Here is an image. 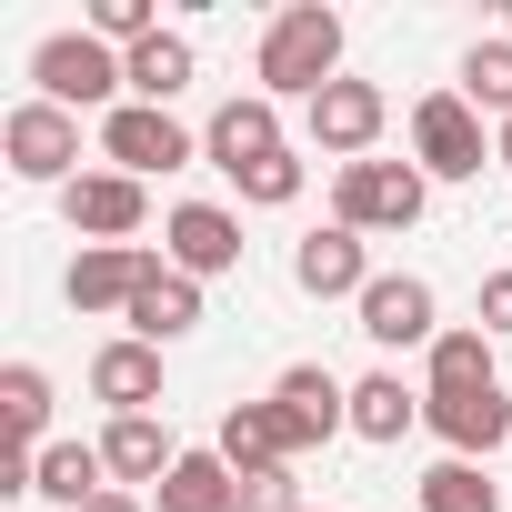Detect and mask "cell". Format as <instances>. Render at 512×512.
I'll return each mask as SVG.
<instances>
[{
	"instance_id": "1",
	"label": "cell",
	"mask_w": 512,
	"mask_h": 512,
	"mask_svg": "<svg viewBox=\"0 0 512 512\" xmlns=\"http://www.w3.org/2000/svg\"><path fill=\"white\" fill-rule=\"evenodd\" d=\"M251 81H262L272 101H322L342 81V11H322V0H302V11H282L262 31V61H251Z\"/></svg>"
},
{
	"instance_id": "2",
	"label": "cell",
	"mask_w": 512,
	"mask_h": 512,
	"mask_svg": "<svg viewBox=\"0 0 512 512\" xmlns=\"http://www.w3.org/2000/svg\"><path fill=\"white\" fill-rule=\"evenodd\" d=\"M31 101H61V111H121L131 101V71H121V51L111 41H91V31H51L41 51H31Z\"/></svg>"
},
{
	"instance_id": "3",
	"label": "cell",
	"mask_w": 512,
	"mask_h": 512,
	"mask_svg": "<svg viewBox=\"0 0 512 512\" xmlns=\"http://www.w3.org/2000/svg\"><path fill=\"white\" fill-rule=\"evenodd\" d=\"M482 161H492L482 111H472L462 91H422V101H412V171H422V181H482Z\"/></svg>"
},
{
	"instance_id": "4",
	"label": "cell",
	"mask_w": 512,
	"mask_h": 512,
	"mask_svg": "<svg viewBox=\"0 0 512 512\" xmlns=\"http://www.w3.org/2000/svg\"><path fill=\"white\" fill-rule=\"evenodd\" d=\"M422 201H432V181L412 161H352V171H332V221L362 231V241L372 231H412Z\"/></svg>"
},
{
	"instance_id": "5",
	"label": "cell",
	"mask_w": 512,
	"mask_h": 512,
	"mask_svg": "<svg viewBox=\"0 0 512 512\" xmlns=\"http://www.w3.org/2000/svg\"><path fill=\"white\" fill-rule=\"evenodd\" d=\"M0 161H11L21 181H81V111H61V101H21L11 121H0Z\"/></svg>"
},
{
	"instance_id": "6",
	"label": "cell",
	"mask_w": 512,
	"mask_h": 512,
	"mask_svg": "<svg viewBox=\"0 0 512 512\" xmlns=\"http://www.w3.org/2000/svg\"><path fill=\"white\" fill-rule=\"evenodd\" d=\"M382 121H392V101L372 91V81H332L322 101H302V141L322 151V161H372V141H382Z\"/></svg>"
},
{
	"instance_id": "7",
	"label": "cell",
	"mask_w": 512,
	"mask_h": 512,
	"mask_svg": "<svg viewBox=\"0 0 512 512\" xmlns=\"http://www.w3.org/2000/svg\"><path fill=\"white\" fill-rule=\"evenodd\" d=\"M101 161H111V171H131V181H151V171H181V161H201V141H191L171 111H151V101H121V111L101 121Z\"/></svg>"
},
{
	"instance_id": "8",
	"label": "cell",
	"mask_w": 512,
	"mask_h": 512,
	"mask_svg": "<svg viewBox=\"0 0 512 512\" xmlns=\"http://www.w3.org/2000/svg\"><path fill=\"white\" fill-rule=\"evenodd\" d=\"M352 312H362V332H372L382 352H432V342H442V302H432L422 272H372V292H362Z\"/></svg>"
},
{
	"instance_id": "9",
	"label": "cell",
	"mask_w": 512,
	"mask_h": 512,
	"mask_svg": "<svg viewBox=\"0 0 512 512\" xmlns=\"http://www.w3.org/2000/svg\"><path fill=\"white\" fill-rule=\"evenodd\" d=\"M272 151H292V141H282V101H272V91H231V101L201 121V161H211V171H231V181H241L251 161H272Z\"/></svg>"
},
{
	"instance_id": "10",
	"label": "cell",
	"mask_w": 512,
	"mask_h": 512,
	"mask_svg": "<svg viewBox=\"0 0 512 512\" xmlns=\"http://www.w3.org/2000/svg\"><path fill=\"white\" fill-rule=\"evenodd\" d=\"M151 272H161V262H151L141 241H81V262L61 272V292H71V312H81V322H101V312H131Z\"/></svg>"
},
{
	"instance_id": "11",
	"label": "cell",
	"mask_w": 512,
	"mask_h": 512,
	"mask_svg": "<svg viewBox=\"0 0 512 512\" xmlns=\"http://www.w3.org/2000/svg\"><path fill=\"white\" fill-rule=\"evenodd\" d=\"M272 412H282V442H292V452H312V442L352 432V382H342V372H322V362H292V372L272 382Z\"/></svg>"
},
{
	"instance_id": "12",
	"label": "cell",
	"mask_w": 512,
	"mask_h": 512,
	"mask_svg": "<svg viewBox=\"0 0 512 512\" xmlns=\"http://www.w3.org/2000/svg\"><path fill=\"white\" fill-rule=\"evenodd\" d=\"M161 241H171V272H191V282L241 272V221H231L221 201H181V211L161 221Z\"/></svg>"
},
{
	"instance_id": "13",
	"label": "cell",
	"mask_w": 512,
	"mask_h": 512,
	"mask_svg": "<svg viewBox=\"0 0 512 512\" xmlns=\"http://www.w3.org/2000/svg\"><path fill=\"white\" fill-rule=\"evenodd\" d=\"M292 282H302L312 302H362V292H372V262H362V231H342V221L302 231V241H292Z\"/></svg>"
},
{
	"instance_id": "14",
	"label": "cell",
	"mask_w": 512,
	"mask_h": 512,
	"mask_svg": "<svg viewBox=\"0 0 512 512\" xmlns=\"http://www.w3.org/2000/svg\"><path fill=\"white\" fill-rule=\"evenodd\" d=\"M61 211H71L81 241H131V231L151 221V191H141L131 171H81V181L61 191Z\"/></svg>"
},
{
	"instance_id": "15",
	"label": "cell",
	"mask_w": 512,
	"mask_h": 512,
	"mask_svg": "<svg viewBox=\"0 0 512 512\" xmlns=\"http://www.w3.org/2000/svg\"><path fill=\"white\" fill-rule=\"evenodd\" d=\"M422 422L452 442V462H482L492 442H512V402H502V382H492V392H422Z\"/></svg>"
},
{
	"instance_id": "16",
	"label": "cell",
	"mask_w": 512,
	"mask_h": 512,
	"mask_svg": "<svg viewBox=\"0 0 512 512\" xmlns=\"http://www.w3.org/2000/svg\"><path fill=\"white\" fill-rule=\"evenodd\" d=\"M91 402H111V422H121V412H151V402H161V352L131 342V332L101 342V352H91Z\"/></svg>"
},
{
	"instance_id": "17",
	"label": "cell",
	"mask_w": 512,
	"mask_h": 512,
	"mask_svg": "<svg viewBox=\"0 0 512 512\" xmlns=\"http://www.w3.org/2000/svg\"><path fill=\"white\" fill-rule=\"evenodd\" d=\"M101 462H111V482H121V492H131V482H151V492H161V472L181 462V442H171V422H161V412H121V422L101 432Z\"/></svg>"
},
{
	"instance_id": "18",
	"label": "cell",
	"mask_w": 512,
	"mask_h": 512,
	"mask_svg": "<svg viewBox=\"0 0 512 512\" xmlns=\"http://www.w3.org/2000/svg\"><path fill=\"white\" fill-rule=\"evenodd\" d=\"M121 322H131V342H151V352H161V342H181V332H201V282L161 262V272L141 282V302H131Z\"/></svg>"
},
{
	"instance_id": "19",
	"label": "cell",
	"mask_w": 512,
	"mask_h": 512,
	"mask_svg": "<svg viewBox=\"0 0 512 512\" xmlns=\"http://www.w3.org/2000/svg\"><path fill=\"white\" fill-rule=\"evenodd\" d=\"M151 512H241V472H231L221 452H181V462L161 472Z\"/></svg>"
},
{
	"instance_id": "20",
	"label": "cell",
	"mask_w": 512,
	"mask_h": 512,
	"mask_svg": "<svg viewBox=\"0 0 512 512\" xmlns=\"http://www.w3.org/2000/svg\"><path fill=\"white\" fill-rule=\"evenodd\" d=\"M211 452H221L241 482H251V472H282V462H292V442H282V412H272V402H231Z\"/></svg>"
},
{
	"instance_id": "21",
	"label": "cell",
	"mask_w": 512,
	"mask_h": 512,
	"mask_svg": "<svg viewBox=\"0 0 512 512\" xmlns=\"http://www.w3.org/2000/svg\"><path fill=\"white\" fill-rule=\"evenodd\" d=\"M31 492H41V502H61V512H91V502L111 492L101 442H51V452H41V472H31Z\"/></svg>"
},
{
	"instance_id": "22",
	"label": "cell",
	"mask_w": 512,
	"mask_h": 512,
	"mask_svg": "<svg viewBox=\"0 0 512 512\" xmlns=\"http://www.w3.org/2000/svg\"><path fill=\"white\" fill-rule=\"evenodd\" d=\"M0 422H11V462H41L51 442V372L41 362H11V372H0Z\"/></svg>"
},
{
	"instance_id": "23",
	"label": "cell",
	"mask_w": 512,
	"mask_h": 512,
	"mask_svg": "<svg viewBox=\"0 0 512 512\" xmlns=\"http://www.w3.org/2000/svg\"><path fill=\"white\" fill-rule=\"evenodd\" d=\"M121 71H131V101L171 111V101L191 91V71H201V61H191V41H181V31H151L141 51H121Z\"/></svg>"
},
{
	"instance_id": "24",
	"label": "cell",
	"mask_w": 512,
	"mask_h": 512,
	"mask_svg": "<svg viewBox=\"0 0 512 512\" xmlns=\"http://www.w3.org/2000/svg\"><path fill=\"white\" fill-rule=\"evenodd\" d=\"M422 392H492V332H482V322L442 332V342L422 352Z\"/></svg>"
},
{
	"instance_id": "25",
	"label": "cell",
	"mask_w": 512,
	"mask_h": 512,
	"mask_svg": "<svg viewBox=\"0 0 512 512\" xmlns=\"http://www.w3.org/2000/svg\"><path fill=\"white\" fill-rule=\"evenodd\" d=\"M412 422H422V392H412L402 372H362V382H352V432H362V442H402Z\"/></svg>"
},
{
	"instance_id": "26",
	"label": "cell",
	"mask_w": 512,
	"mask_h": 512,
	"mask_svg": "<svg viewBox=\"0 0 512 512\" xmlns=\"http://www.w3.org/2000/svg\"><path fill=\"white\" fill-rule=\"evenodd\" d=\"M422 512H502V482H492L482 462H452V452H442V462L422 472Z\"/></svg>"
},
{
	"instance_id": "27",
	"label": "cell",
	"mask_w": 512,
	"mask_h": 512,
	"mask_svg": "<svg viewBox=\"0 0 512 512\" xmlns=\"http://www.w3.org/2000/svg\"><path fill=\"white\" fill-rule=\"evenodd\" d=\"M462 101H472V111H492V121H512V31L462 51Z\"/></svg>"
},
{
	"instance_id": "28",
	"label": "cell",
	"mask_w": 512,
	"mask_h": 512,
	"mask_svg": "<svg viewBox=\"0 0 512 512\" xmlns=\"http://www.w3.org/2000/svg\"><path fill=\"white\" fill-rule=\"evenodd\" d=\"M302 181H312V171H302V151H272V161H251L231 191H241V201H262V211H292V201H302Z\"/></svg>"
},
{
	"instance_id": "29",
	"label": "cell",
	"mask_w": 512,
	"mask_h": 512,
	"mask_svg": "<svg viewBox=\"0 0 512 512\" xmlns=\"http://www.w3.org/2000/svg\"><path fill=\"white\" fill-rule=\"evenodd\" d=\"M161 31V11L151 0H91V41H111V51H141Z\"/></svg>"
},
{
	"instance_id": "30",
	"label": "cell",
	"mask_w": 512,
	"mask_h": 512,
	"mask_svg": "<svg viewBox=\"0 0 512 512\" xmlns=\"http://www.w3.org/2000/svg\"><path fill=\"white\" fill-rule=\"evenodd\" d=\"M241 512H302V492H292V462H282V472H251V482H241Z\"/></svg>"
},
{
	"instance_id": "31",
	"label": "cell",
	"mask_w": 512,
	"mask_h": 512,
	"mask_svg": "<svg viewBox=\"0 0 512 512\" xmlns=\"http://www.w3.org/2000/svg\"><path fill=\"white\" fill-rule=\"evenodd\" d=\"M482 332H512V272L482 282Z\"/></svg>"
},
{
	"instance_id": "32",
	"label": "cell",
	"mask_w": 512,
	"mask_h": 512,
	"mask_svg": "<svg viewBox=\"0 0 512 512\" xmlns=\"http://www.w3.org/2000/svg\"><path fill=\"white\" fill-rule=\"evenodd\" d=\"M91 512H151V502H141V492H121V482H111V492H101V502H91Z\"/></svg>"
},
{
	"instance_id": "33",
	"label": "cell",
	"mask_w": 512,
	"mask_h": 512,
	"mask_svg": "<svg viewBox=\"0 0 512 512\" xmlns=\"http://www.w3.org/2000/svg\"><path fill=\"white\" fill-rule=\"evenodd\" d=\"M492 171H512V121H502V131H492Z\"/></svg>"
}]
</instances>
